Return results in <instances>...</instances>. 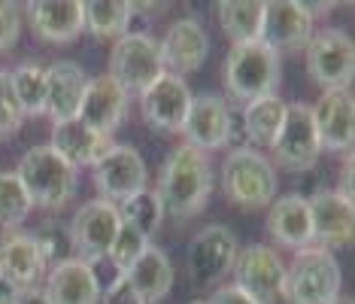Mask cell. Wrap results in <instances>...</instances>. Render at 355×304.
<instances>
[{
	"label": "cell",
	"mask_w": 355,
	"mask_h": 304,
	"mask_svg": "<svg viewBox=\"0 0 355 304\" xmlns=\"http://www.w3.org/2000/svg\"><path fill=\"white\" fill-rule=\"evenodd\" d=\"M209 192H213V167H209L207 152L189 146V143L176 146L161 164L155 192L161 210L173 219H191L207 207Z\"/></svg>",
	"instance_id": "cell-1"
},
{
	"label": "cell",
	"mask_w": 355,
	"mask_h": 304,
	"mask_svg": "<svg viewBox=\"0 0 355 304\" xmlns=\"http://www.w3.org/2000/svg\"><path fill=\"white\" fill-rule=\"evenodd\" d=\"M340 265L337 255L322 246L297 250L295 259L286 265V292L282 298L292 304H337L340 301Z\"/></svg>",
	"instance_id": "cell-2"
},
{
	"label": "cell",
	"mask_w": 355,
	"mask_h": 304,
	"mask_svg": "<svg viewBox=\"0 0 355 304\" xmlns=\"http://www.w3.org/2000/svg\"><path fill=\"white\" fill-rule=\"evenodd\" d=\"M15 177L25 186L31 207H43V210H61L76 192V167L64 162L52 146L28 149Z\"/></svg>",
	"instance_id": "cell-3"
},
{
	"label": "cell",
	"mask_w": 355,
	"mask_h": 304,
	"mask_svg": "<svg viewBox=\"0 0 355 304\" xmlns=\"http://www.w3.org/2000/svg\"><path fill=\"white\" fill-rule=\"evenodd\" d=\"M222 192L234 207L261 210L277 198V171L261 152L237 146L222 162Z\"/></svg>",
	"instance_id": "cell-4"
},
{
	"label": "cell",
	"mask_w": 355,
	"mask_h": 304,
	"mask_svg": "<svg viewBox=\"0 0 355 304\" xmlns=\"http://www.w3.org/2000/svg\"><path fill=\"white\" fill-rule=\"evenodd\" d=\"M279 85V55L268 49L261 40L231 46L225 58V89L234 101L252 103L268 98Z\"/></svg>",
	"instance_id": "cell-5"
},
{
	"label": "cell",
	"mask_w": 355,
	"mask_h": 304,
	"mask_svg": "<svg viewBox=\"0 0 355 304\" xmlns=\"http://www.w3.org/2000/svg\"><path fill=\"white\" fill-rule=\"evenodd\" d=\"M161 74H164V64H161L155 37L143 34V31H128L125 37L116 40L110 55V76L128 94L146 92Z\"/></svg>",
	"instance_id": "cell-6"
},
{
	"label": "cell",
	"mask_w": 355,
	"mask_h": 304,
	"mask_svg": "<svg viewBox=\"0 0 355 304\" xmlns=\"http://www.w3.org/2000/svg\"><path fill=\"white\" fill-rule=\"evenodd\" d=\"M234 286L255 304H277L286 292V262L273 246L252 244L237 253L234 262Z\"/></svg>",
	"instance_id": "cell-7"
},
{
	"label": "cell",
	"mask_w": 355,
	"mask_h": 304,
	"mask_svg": "<svg viewBox=\"0 0 355 304\" xmlns=\"http://www.w3.org/2000/svg\"><path fill=\"white\" fill-rule=\"evenodd\" d=\"M306 74L322 89H349L355 74V43L346 31L328 28L306 46Z\"/></svg>",
	"instance_id": "cell-8"
},
{
	"label": "cell",
	"mask_w": 355,
	"mask_h": 304,
	"mask_svg": "<svg viewBox=\"0 0 355 304\" xmlns=\"http://www.w3.org/2000/svg\"><path fill=\"white\" fill-rule=\"evenodd\" d=\"M92 167H94L92 180H94V189L101 192V201H110L116 207L146 189V180H149L143 155L134 146H125V143H112Z\"/></svg>",
	"instance_id": "cell-9"
},
{
	"label": "cell",
	"mask_w": 355,
	"mask_h": 304,
	"mask_svg": "<svg viewBox=\"0 0 355 304\" xmlns=\"http://www.w3.org/2000/svg\"><path fill=\"white\" fill-rule=\"evenodd\" d=\"M237 237L225 226H207L191 237L189 246V280L198 289H209L231 274L237 262Z\"/></svg>",
	"instance_id": "cell-10"
},
{
	"label": "cell",
	"mask_w": 355,
	"mask_h": 304,
	"mask_svg": "<svg viewBox=\"0 0 355 304\" xmlns=\"http://www.w3.org/2000/svg\"><path fill=\"white\" fill-rule=\"evenodd\" d=\"M270 152L279 167L295 171V174L310 171L319 162L322 146H319L316 125H313L306 103H286V119H282V128H279L277 140H273Z\"/></svg>",
	"instance_id": "cell-11"
},
{
	"label": "cell",
	"mask_w": 355,
	"mask_h": 304,
	"mask_svg": "<svg viewBox=\"0 0 355 304\" xmlns=\"http://www.w3.org/2000/svg\"><path fill=\"white\" fill-rule=\"evenodd\" d=\"M70 241L79 253L76 259L83 262H98L110 255V246L116 241L122 219H119V207L110 201H85L70 219Z\"/></svg>",
	"instance_id": "cell-12"
},
{
	"label": "cell",
	"mask_w": 355,
	"mask_h": 304,
	"mask_svg": "<svg viewBox=\"0 0 355 304\" xmlns=\"http://www.w3.org/2000/svg\"><path fill=\"white\" fill-rule=\"evenodd\" d=\"M191 98L195 94L185 85V79L161 74L146 92H140V113L146 119V125L161 134H182Z\"/></svg>",
	"instance_id": "cell-13"
},
{
	"label": "cell",
	"mask_w": 355,
	"mask_h": 304,
	"mask_svg": "<svg viewBox=\"0 0 355 304\" xmlns=\"http://www.w3.org/2000/svg\"><path fill=\"white\" fill-rule=\"evenodd\" d=\"M313 222V244L322 250H343L352 244L355 231V207L346 201L337 189H319L313 198H306Z\"/></svg>",
	"instance_id": "cell-14"
},
{
	"label": "cell",
	"mask_w": 355,
	"mask_h": 304,
	"mask_svg": "<svg viewBox=\"0 0 355 304\" xmlns=\"http://www.w3.org/2000/svg\"><path fill=\"white\" fill-rule=\"evenodd\" d=\"M313 125H316L319 146L325 152H352L355 137V103L349 89H328L310 107Z\"/></svg>",
	"instance_id": "cell-15"
},
{
	"label": "cell",
	"mask_w": 355,
	"mask_h": 304,
	"mask_svg": "<svg viewBox=\"0 0 355 304\" xmlns=\"http://www.w3.org/2000/svg\"><path fill=\"white\" fill-rule=\"evenodd\" d=\"M158 52H161V64H164V74H173L182 79V76L195 74L200 64L207 61L209 37L198 19L185 15V19H176L167 28L164 40L158 43Z\"/></svg>",
	"instance_id": "cell-16"
},
{
	"label": "cell",
	"mask_w": 355,
	"mask_h": 304,
	"mask_svg": "<svg viewBox=\"0 0 355 304\" xmlns=\"http://www.w3.org/2000/svg\"><path fill=\"white\" fill-rule=\"evenodd\" d=\"M182 134H185V143L200 149V152L225 149L231 140L228 101L219 98V94H198V98H191Z\"/></svg>",
	"instance_id": "cell-17"
},
{
	"label": "cell",
	"mask_w": 355,
	"mask_h": 304,
	"mask_svg": "<svg viewBox=\"0 0 355 304\" xmlns=\"http://www.w3.org/2000/svg\"><path fill=\"white\" fill-rule=\"evenodd\" d=\"M76 119H83L101 137H112V131L128 119V92L110 74L88 79Z\"/></svg>",
	"instance_id": "cell-18"
},
{
	"label": "cell",
	"mask_w": 355,
	"mask_h": 304,
	"mask_svg": "<svg viewBox=\"0 0 355 304\" xmlns=\"http://www.w3.org/2000/svg\"><path fill=\"white\" fill-rule=\"evenodd\" d=\"M313 40V19L297 10V3H264V22H261V43L273 49L277 55L282 52H304Z\"/></svg>",
	"instance_id": "cell-19"
},
{
	"label": "cell",
	"mask_w": 355,
	"mask_h": 304,
	"mask_svg": "<svg viewBox=\"0 0 355 304\" xmlns=\"http://www.w3.org/2000/svg\"><path fill=\"white\" fill-rule=\"evenodd\" d=\"M268 235L273 237V244L295 253L313 246V222L304 195L288 192V195L273 198L268 207Z\"/></svg>",
	"instance_id": "cell-20"
},
{
	"label": "cell",
	"mask_w": 355,
	"mask_h": 304,
	"mask_svg": "<svg viewBox=\"0 0 355 304\" xmlns=\"http://www.w3.org/2000/svg\"><path fill=\"white\" fill-rule=\"evenodd\" d=\"M28 25L46 43H73L83 34V0H31Z\"/></svg>",
	"instance_id": "cell-21"
},
{
	"label": "cell",
	"mask_w": 355,
	"mask_h": 304,
	"mask_svg": "<svg viewBox=\"0 0 355 304\" xmlns=\"http://www.w3.org/2000/svg\"><path fill=\"white\" fill-rule=\"evenodd\" d=\"M88 76L76 61H55L46 67V116L52 122H67L79 116Z\"/></svg>",
	"instance_id": "cell-22"
},
{
	"label": "cell",
	"mask_w": 355,
	"mask_h": 304,
	"mask_svg": "<svg viewBox=\"0 0 355 304\" xmlns=\"http://www.w3.org/2000/svg\"><path fill=\"white\" fill-rule=\"evenodd\" d=\"M43 259L37 253L34 237L25 231H6L0 237V277L12 283L19 292L34 289V283L43 274Z\"/></svg>",
	"instance_id": "cell-23"
},
{
	"label": "cell",
	"mask_w": 355,
	"mask_h": 304,
	"mask_svg": "<svg viewBox=\"0 0 355 304\" xmlns=\"http://www.w3.org/2000/svg\"><path fill=\"white\" fill-rule=\"evenodd\" d=\"M49 146L58 152L67 164L73 167H92L98 158L112 146L110 137H101L92 131L83 119H67V122H55L52 128V143Z\"/></svg>",
	"instance_id": "cell-24"
},
{
	"label": "cell",
	"mask_w": 355,
	"mask_h": 304,
	"mask_svg": "<svg viewBox=\"0 0 355 304\" xmlns=\"http://www.w3.org/2000/svg\"><path fill=\"white\" fill-rule=\"evenodd\" d=\"M43 292L49 304H101V286L83 259H70L52 268Z\"/></svg>",
	"instance_id": "cell-25"
},
{
	"label": "cell",
	"mask_w": 355,
	"mask_h": 304,
	"mask_svg": "<svg viewBox=\"0 0 355 304\" xmlns=\"http://www.w3.org/2000/svg\"><path fill=\"white\" fill-rule=\"evenodd\" d=\"M125 280L143 298V304H158L173 289V262L167 259L164 250L146 246V253L134 262V268L125 274Z\"/></svg>",
	"instance_id": "cell-26"
},
{
	"label": "cell",
	"mask_w": 355,
	"mask_h": 304,
	"mask_svg": "<svg viewBox=\"0 0 355 304\" xmlns=\"http://www.w3.org/2000/svg\"><path fill=\"white\" fill-rule=\"evenodd\" d=\"M282 119H286V103H282L277 94H268V98H258L252 103L243 107V131L249 143L258 149H270L273 140H277Z\"/></svg>",
	"instance_id": "cell-27"
},
{
	"label": "cell",
	"mask_w": 355,
	"mask_h": 304,
	"mask_svg": "<svg viewBox=\"0 0 355 304\" xmlns=\"http://www.w3.org/2000/svg\"><path fill=\"white\" fill-rule=\"evenodd\" d=\"M216 12H219L222 31L231 37L234 46L261 40L264 3H258V0H222V3H216Z\"/></svg>",
	"instance_id": "cell-28"
},
{
	"label": "cell",
	"mask_w": 355,
	"mask_h": 304,
	"mask_svg": "<svg viewBox=\"0 0 355 304\" xmlns=\"http://www.w3.org/2000/svg\"><path fill=\"white\" fill-rule=\"evenodd\" d=\"M128 25H131L128 3H119V0H85L83 3V28H88V34L101 40H119L128 34Z\"/></svg>",
	"instance_id": "cell-29"
},
{
	"label": "cell",
	"mask_w": 355,
	"mask_h": 304,
	"mask_svg": "<svg viewBox=\"0 0 355 304\" xmlns=\"http://www.w3.org/2000/svg\"><path fill=\"white\" fill-rule=\"evenodd\" d=\"M12 92L25 116H43L46 113V67L37 61H25L15 70H10Z\"/></svg>",
	"instance_id": "cell-30"
},
{
	"label": "cell",
	"mask_w": 355,
	"mask_h": 304,
	"mask_svg": "<svg viewBox=\"0 0 355 304\" xmlns=\"http://www.w3.org/2000/svg\"><path fill=\"white\" fill-rule=\"evenodd\" d=\"M119 219H122V226H128L131 231H137V235H143L149 241L158 231L161 219H164V210H161V201L155 192L143 189L119 204Z\"/></svg>",
	"instance_id": "cell-31"
},
{
	"label": "cell",
	"mask_w": 355,
	"mask_h": 304,
	"mask_svg": "<svg viewBox=\"0 0 355 304\" xmlns=\"http://www.w3.org/2000/svg\"><path fill=\"white\" fill-rule=\"evenodd\" d=\"M34 244H37V253L40 259H43V268H58L64 262L76 259L73 255V241H70V228L64 226V222H43L34 235Z\"/></svg>",
	"instance_id": "cell-32"
},
{
	"label": "cell",
	"mask_w": 355,
	"mask_h": 304,
	"mask_svg": "<svg viewBox=\"0 0 355 304\" xmlns=\"http://www.w3.org/2000/svg\"><path fill=\"white\" fill-rule=\"evenodd\" d=\"M31 213V198L12 171L0 174V228L15 231Z\"/></svg>",
	"instance_id": "cell-33"
},
{
	"label": "cell",
	"mask_w": 355,
	"mask_h": 304,
	"mask_svg": "<svg viewBox=\"0 0 355 304\" xmlns=\"http://www.w3.org/2000/svg\"><path fill=\"white\" fill-rule=\"evenodd\" d=\"M146 246H149V241L143 235H137V231H131L128 226H122L119 228V235H116V241H112V246H110V255L107 259L112 262V268L119 271V274H128V271L134 268V262L140 259L143 253H146Z\"/></svg>",
	"instance_id": "cell-34"
},
{
	"label": "cell",
	"mask_w": 355,
	"mask_h": 304,
	"mask_svg": "<svg viewBox=\"0 0 355 304\" xmlns=\"http://www.w3.org/2000/svg\"><path fill=\"white\" fill-rule=\"evenodd\" d=\"M21 122H25V113L15 101L10 70H0V140H10L12 134H19Z\"/></svg>",
	"instance_id": "cell-35"
},
{
	"label": "cell",
	"mask_w": 355,
	"mask_h": 304,
	"mask_svg": "<svg viewBox=\"0 0 355 304\" xmlns=\"http://www.w3.org/2000/svg\"><path fill=\"white\" fill-rule=\"evenodd\" d=\"M21 37V12L10 0H0V52H10Z\"/></svg>",
	"instance_id": "cell-36"
},
{
	"label": "cell",
	"mask_w": 355,
	"mask_h": 304,
	"mask_svg": "<svg viewBox=\"0 0 355 304\" xmlns=\"http://www.w3.org/2000/svg\"><path fill=\"white\" fill-rule=\"evenodd\" d=\"M101 301H103V304H143V298L131 289V283H128L125 277L116 280L110 289H103V292H101Z\"/></svg>",
	"instance_id": "cell-37"
},
{
	"label": "cell",
	"mask_w": 355,
	"mask_h": 304,
	"mask_svg": "<svg viewBox=\"0 0 355 304\" xmlns=\"http://www.w3.org/2000/svg\"><path fill=\"white\" fill-rule=\"evenodd\" d=\"M207 304H255V301L246 298L237 286H222V289H216V295Z\"/></svg>",
	"instance_id": "cell-38"
},
{
	"label": "cell",
	"mask_w": 355,
	"mask_h": 304,
	"mask_svg": "<svg viewBox=\"0 0 355 304\" xmlns=\"http://www.w3.org/2000/svg\"><path fill=\"white\" fill-rule=\"evenodd\" d=\"M337 192H340L346 201H352V152L343 158V183H340V189Z\"/></svg>",
	"instance_id": "cell-39"
},
{
	"label": "cell",
	"mask_w": 355,
	"mask_h": 304,
	"mask_svg": "<svg viewBox=\"0 0 355 304\" xmlns=\"http://www.w3.org/2000/svg\"><path fill=\"white\" fill-rule=\"evenodd\" d=\"M15 304H49V298H46L43 289H25L19 295V301Z\"/></svg>",
	"instance_id": "cell-40"
},
{
	"label": "cell",
	"mask_w": 355,
	"mask_h": 304,
	"mask_svg": "<svg viewBox=\"0 0 355 304\" xmlns=\"http://www.w3.org/2000/svg\"><path fill=\"white\" fill-rule=\"evenodd\" d=\"M19 289H15V286L12 283H6V280L3 277H0V304H15V301H19Z\"/></svg>",
	"instance_id": "cell-41"
},
{
	"label": "cell",
	"mask_w": 355,
	"mask_h": 304,
	"mask_svg": "<svg viewBox=\"0 0 355 304\" xmlns=\"http://www.w3.org/2000/svg\"><path fill=\"white\" fill-rule=\"evenodd\" d=\"M337 304H352V298H343V295H340V301H337Z\"/></svg>",
	"instance_id": "cell-42"
},
{
	"label": "cell",
	"mask_w": 355,
	"mask_h": 304,
	"mask_svg": "<svg viewBox=\"0 0 355 304\" xmlns=\"http://www.w3.org/2000/svg\"><path fill=\"white\" fill-rule=\"evenodd\" d=\"M189 304H207V301H189Z\"/></svg>",
	"instance_id": "cell-43"
}]
</instances>
